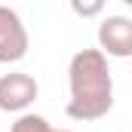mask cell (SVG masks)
Listing matches in <instances>:
<instances>
[{
	"label": "cell",
	"mask_w": 132,
	"mask_h": 132,
	"mask_svg": "<svg viewBox=\"0 0 132 132\" xmlns=\"http://www.w3.org/2000/svg\"><path fill=\"white\" fill-rule=\"evenodd\" d=\"M68 117L77 123H92L114 108V77L101 49H80L68 62Z\"/></svg>",
	"instance_id": "obj_1"
},
{
	"label": "cell",
	"mask_w": 132,
	"mask_h": 132,
	"mask_svg": "<svg viewBox=\"0 0 132 132\" xmlns=\"http://www.w3.org/2000/svg\"><path fill=\"white\" fill-rule=\"evenodd\" d=\"M28 46H31V37H28L22 15L12 6L0 3V65L22 62L28 55Z\"/></svg>",
	"instance_id": "obj_2"
},
{
	"label": "cell",
	"mask_w": 132,
	"mask_h": 132,
	"mask_svg": "<svg viewBox=\"0 0 132 132\" xmlns=\"http://www.w3.org/2000/svg\"><path fill=\"white\" fill-rule=\"evenodd\" d=\"M40 95V86L31 74L12 71L0 77V111L6 114H25Z\"/></svg>",
	"instance_id": "obj_3"
},
{
	"label": "cell",
	"mask_w": 132,
	"mask_h": 132,
	"mask_svg": "<svg viewBox=\"0 0 132 132\" xmlns=\"http://www.w3.org/2000/svg\"><path fill=\"white\" fill-rule=\"evenodd\" d=\"M98 49L108 59H129L132 55V19L129 15H108L98 25Z\"/></svg>",
	"instance_id": "obj_4"
},
{
	"label": "cell",
	"mask_w": 132,
	"mask_h": 132,
	"mask_svg": "<svg viewBox=\"0 0 132 132\" xmlns=\"http://www.w3.org/2000/svg\"><path fill=\"white\" fill-rule=\"evenodd\" d=\"M9 132H55L49 126V120L46 117H40V114H19V120L12 123V129Z\"/></svg>",
	"instance_id": "obj_5"
},
{
	"label": "cell",
	"mask_w": 132,
	"mask_h": 132,
	"mask_svg": "<svg viewBox=\"0 0 132 132\" xmlns=\"http://www.w3.org/2000/svg\"><path fill=\"white\" fill-rule=\"evenodd\" d=\"M68 3H71L74 15H80V19H98L101 12H104V3L108 0H68Z\"/></svg>",
	"instance_id": "obj_6"
},
{
	"label": "cell",
	"mask_w": 132,
	"mask_h": 132,
	"mask_svg": "<svg viewBox=\"0 0 132 132\" xmlns=\"http://www.w3.org/2000/svg\"><path fill=\"white\" fill-rule=\"evenodd\" d=\"M55 132H71V129H55Z\"/></svg>",
	"instance_id": "obj_7"
},
{
	"label": "cell",
	"mask_w": 132,
	"mask_h": 132,
	"mask_svg": "<svg viewBox=\"0 0 132 132\" xmlns=\"http://www.w3.org/2000/svg\"><path fill=\"white\" fill-rule=\"evenodd\" d=\"M120 3H132V0H120Z\"/></svg>",
	"instance_id": "obj_8"
}]
</instances>
